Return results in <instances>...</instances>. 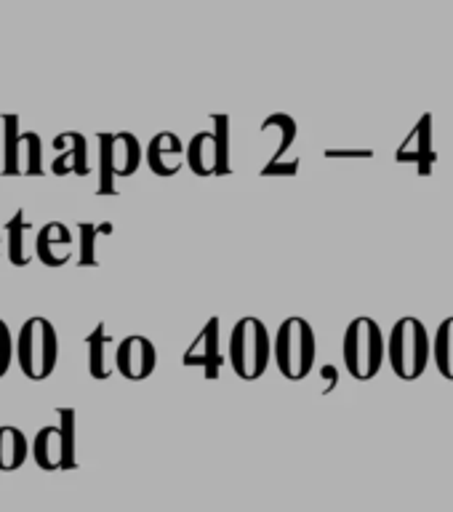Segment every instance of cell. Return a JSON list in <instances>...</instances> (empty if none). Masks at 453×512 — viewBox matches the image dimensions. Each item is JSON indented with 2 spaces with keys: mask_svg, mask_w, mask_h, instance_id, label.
<instances>
[{
  "mask_svg": "<svg viewBox=\"0 0 453 512\" xmlns=\"http://www.w3.org/2000/svg\"><path fill=\"white\" fill-rule=\"evenodd\" d=\"M56 424L40 427L32 440V459L40 470L67 472L78 467V411L56 408Z\"/></svg>",
  "mask_w": 453,
  "mask_h": 512,
  "instance_id": "cell-1",
  "label": "cell"
},
{
  "mask_svg": "<svg viewBox=\"0 0 453 512\" xmlns=\"http://www.w3.org/2000/svg\"><path fill=\"white\" fill-rule=\"evenodd\" d=\"M59 363V334L43 315L27 318L16 334V366L32 382H46Z\"/></svg>",
  "mask_w": 453,
  "mask_h": 512,
  "instance_id": "cell-2",
  "label": "cell"
},
{
  "mask_svg": "<svg viewBox=\"0 0 453 512\" xmlns=\"http://www.w3.org/2000/svg\"><path fill=\"white\" fill-rule=\"evenodd\" d=\"M344 368L350 371L352 379L368 382L374 379L384 366L387 358V339L382 334V326L374 318L360 315L347 326L342 342Z\"/></svg>",
  "mask_w": 453,
  "mask_h": 512,
  "instance_id": "cell-3",
  "label": "cell"
},
{
  "mask_svg": "<svg viewBox=\"0 0 453 512\" xmlns=\"http://www.w3.org/2000/svg\"><path fill=\"white\" fill-rule=\"evenodd\" d=\"M272 358L286 379L291 382L307 379L318 358V342H315V331L310 323L299 315L283 320L272 339Z\"/></svg>",
  "mask_w": 453,
  "mask_h": 512,
  "instance_id": "cell-4",
  "label": "cell"
},
{
  "mask_svg": "<svg viewBox=\"0 0 453 512\" xmlns=\"http://www.w3.org/2000/svg\"><path fill=\"white\" fill-rule=\"evenodd\" d=\"M430 355V331L422 320L408 315L392 326L390 336H387V360L400 379H406V382L419 379L430 366Z\"/></svg>",
  "mask_w": 453,
  "mask_h": 512,
  "instance_id": "cell-5",
  "label": "cell"
},
{
  "mask_svg": "<svg viewBox=\"0 0 453 512\" xmlns=\"http://www.w3.org/2000/svg\"><path fill=\"white\" fill-rule=\"evenodd\" d=\"M272 358V339L264 320L246 315L232 326L230 366L243 382H256Z\"/></svg>",
  "mask_w": 453,
  "mask_h": 512,
  "instance_id": "cell-6",
  "label": "cell"
},
{
  "mask_svg": "<svg viewBox=\"0 0 453 512\" xmlns=\"http://www.w3.org/2000/svg\"><path fill=\"white\" fill-rule=\"evenodd\" d=\"M142 166V144L134 134H99V195H115V179L134 176Z\"/></svg>",
  "mask_w": 453,
  "mask_h": 512,
  "instance_id": "cell-7",
  "label": "cell"
},
{
  "mask_svg": "<svg viewBox=\"0 0 453 512\" xmlns=\"http://www.w3.org/2000/svg\"><path fill=\"white\" fill-rule=\"evenodd\" d=\"M6 150H3V174L6 176H40L43 174V144L35 131H19V118H3Z\"/></svg>",
  "mask_w": 453,
  "mask_h": 512,
  "instance_id": "cell-8",
  "label": "cell"
},
{
  "mask_svg": "<svg viewBox=\"0 0 453 512\" xmlns=\"http://www.w3.org/2000/svg\"><path fill=\"white\" fill-rule=\"evenodd\" d=\"M158 366V350L147 336L131 334L115 350V368L128 382H144Z\"/></svg>",
  "mask_w": 453,
  "mask_h": 512,
  "instance_id": "cell-9",
  "label": "cell"
},
{
  "mask_svg": "<svg viewBox=\"0 0 453 512\" xmlns=\"http://www.w3.org/2000/svg\"><path fill=\"white\" fill-rule=\"evenodd\" d=\"M144 158H147V166L155 176H176L187 163V147L174 131H160L147 144Z\"/></svg>",
  "mask_w": 453,
  "mask_h": 512,
  "instance_id": "cell-10",
  "label": "cell"
},
{
  "mask_svg": "<svg viewBox=\"0 0 453 512\" xmlns=\"http://www.w3.org/2000/svg\"><path fill=\"white\" fill-rule=\"evenodd\" d=\"M184 366H200L206 379H216L222 371V352H219V318H208L200 334L192 339L182 358Z\"/></svg>",
  "mask_w": 453,
  "mask_h": 512,
  "instance_id": "cell-11",
  "label": "cell"
},
{
  "mask_svg": "<svg viewBox=\"0 0 453 512\" xmlns=\"http://www.w3.org/2000/svg\"><path fill=\"white\" fill-rule=\"evenodd\" d=\"M398 163H414L419 174L430 176L435 166V150H432V115H422L414 131L406 136V142L400 144L395 152Z\"/></svg>",
  "mask_w": 453,
  "mask_h": 512,
  "instance_id": "cell-12",
  "label": "cell"
},
{
  "mask_svg": "<svg viewBox=\"0 0 453 512\" xmlns=\"http://www.w3.org/2000/svg\"><path fill=\"white\" fill-rule=\"evenodd\" d=\"M72 232L67 224L48 222L35 235V256L46 267H64L72 259Z\"/></svg>",
  "mask_w": 453,
  "mask_h": 512,
  "instance_id": "cell-13",
  "label": "cell"
},
{
  "mask_svg": "<svg viewBox=\"0 0 453 512\" xmlns=\"http://www.w3.org/2000/svg\"><path fill=\"white\" fill-rule=\"evenodd\" d=\"M56 158L51 163V174L67 176L78 174L88 176V142L86 136L78 134V131H64L54 139Z\"/></svg>",
  "mask_w": 453,
  "mask_h": 512,
  "instance_id": "cell-14",
  "label": "cell"
},
{
  "mask_svg": "<svg viewBox=\"0 0 453 512\" xmlns=\"http://www.w3.org/2000/svg\"><path fill=\"white\" fill-rule=\"evenodd\" d=\"M35 227L27 222V216L19 208L11 219L6 222V251H8V262L14 267H27L35 256Z\"/></svg>",
  "mask_w": 453,
  "mask_h": 512,
  "instance_id": "cell-15",
  "label": "cell"
},
{
  "mask_svg": "<svg viewBox=\"0 0 453 512\" xmlns=\"http://www.w3.org/2000/svg\"><path fill=\"white\" fill-rule=\"evenodd\" d=\"M187 166L195 176H219V147L214 131H200L187 144Z\"/></svg>",
  "mask_w": 453,
  "mask_h": 512,
  "instance_id": "cell-16",
  "label": "cell"
},
{
  "mask_svg": "<svg viewBox=\"0 0 453 512\" xmlns=\"http://www.w3.org/2000/svg\"><path fill=\"white\" fill-rule=\"evenodd\" d=\"M86 347H88V374L96 382H104L115 374V363L110 358L112 350V336L107 334V326L99 323V326L86 336Z\"/></svg>",
  "mask_w": 453,
  "mask_h": 512,
  "instance_id": "cell-17",
  "label": "cell"
},
{
  "mask_svg": "<svg viewBox=\"0 0 453 512\" xmlns=\"http://www.w3.org/2000/svg\"><path fill=\"white\" fill-rule=\"evenodd\" d=\"M32 454V443L14 424H0V472L19 470Z\"/></svg>",
  "mask_w": 453,
  "mask_h": 512,
  "instance_id": "cell-18",
  "label": "cell"
},
{
  "mask_svg": "<svg viewBox=\"0 0 453 512\" xmlns=\"http://www.w3.org/2000/svg\"><path fill=\"white\" fill-rule=\"evenodd\" d=\"M432 360H435L440 376L453 382V318L443 320L432 336Z\"/></svg>",
  "mask_w": 453,
  "mask_h": 512,
  "instance_id": "cell-19",
  "label": "cell"
},
{
  "mask_svg": "<svg viewBox=\"0 0 453 512\" xmlns=\"http://www.w3.org/2000/svg\"><path fill=\"white\" fill-rule=\"evenodd\" d=\"M112 224H78V264L80 267H96L99 264V238L110 235Z\"/></svg>",
  "mask_w": 453,
  "mask_h": 512,
  "instance_id": "cell-20",
  "label": "cell"
},
{
  "mask_svg": "<svg viewBox=\"0 0 453 512\" xmlns=\"http://www.w3.org/2000/svg\"><path fill=\"white\" fill-rule=\"evenodd\" d=\"M262 131H278V144H275V152H272L270 163L275 160H283L288 150H291V144L296 139V120L291 115H283V112H275L270 118L262 123Z\"/></svg>",
  "mask_w": 453,
  "mask_h": 512,
  "instance_id": "cell-21",
  "label": "cell"
},
{
  "mask_svg": "<svg viewBox=\"0 0 453 512\" xmlns=\"http://www.w3.org/2000/svg\"><path fill=\"white\" fill-rule=\"evenodd\" d=\"M211 131L216 134V147H219V176L230 174V118L227 115H211Z\"/></svg>",
  "mask_w": 453,
  "mask_h": 512,
  "instance_id": "cell-22",
  "label": "cell"
},
{
  "mask_svg": "<svg viewBox=\"0 0 453 512\" xmlns=\"http://www.w3.org/2000/svg\"><path fill=\"white\" fill-rule=\"evenodd\" d=\"M16 360V339L11 334V328L3 318H0V379L11 371Z\"/></svg>",
  "mask_w": 453,
  "mask_h": 512,
  "instance_id": "cell-23",
  "label": "cell"
},
{
  "mask_svg": "<svg viewBox=\"0 0 453 512\" xmlns=\"http://www.w3.org/2000/svg\"><path fill=\"white\" fill-rule=\"evenodd\" d=\"M296 168H299V160H275V163H267V166L262 168V174L264 176H278V174H283V176H291V174H296Z\"/></svg>",
  "mask_w": 453,
  "mask_h": 512,
  "instance_id": "cell-24",
  "label": "cell"
},
{
  "mask_svg": "<svg viewBox=\"0 0 453 512\" xmlns=\"http://www.w3.org/2000/svg\"><path fill=\"white\" fill-rule=\"evenodd\" d=\"M326 158H374L371 150H326Z\"/></svg>",
  "mask_w": 453,
  "mask_h": 512,
  "instance_id": "cell-25",
  "label": "cell"
},
{
  "mask_svg": "<svg viewBox=\"0 0 453 512\" xmlns=\"http://www.w3.org/2000/svg\"><path fill=\"white\" fill-rule=\"evenodd\" d=\"M320 376H326V387H323V392H334L336 382H339V371H336V366H323V371H320Z\"/></svg>",
  "mask_w": 453,
  "mask_h": 512,
  "instance_id": "cell-26",
  "label": "cell"
},
{
  "mask_svg": "<svg viewBox=\"0 0 453 512\" xmlns=\"http://www.w3.org/2000/svg\"><path fill=\"white\" fill-rule=\"evenodd\" d=\"M3 238H6V235H0V243H3Z\"/></svg>",
  "mask_w": 453,
  "mask_h": 512,
  "instance_id": "cell-27",
  "label": "cell"
}]
</instances>
